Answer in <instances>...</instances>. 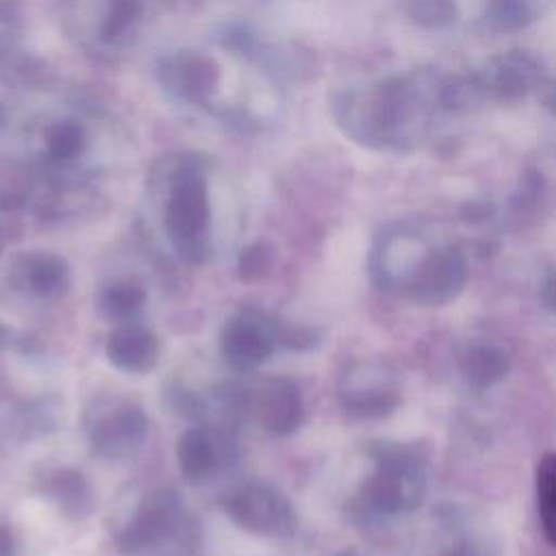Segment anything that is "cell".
Returning a JSON list of instances; mask_svg holds the SVG:
<instances>
[{"instance_id":"7","label":"cell","mask_w":556,"mask_h":556,"mask_svg":"<svg viewBox=\"0 0 556 556\" xmlns=\"http://www.w3.org/2000/svg\"><path fill=\"white\" fill-rule=\"evenodd\" d=\"M337 397L352 417H387L402 402L400 374L382 358L350 361L337 378Z\"/></svg>"},{"instance_id":"6","label":"cell","mask_w":556,"mask_h":556,"mask_svg":"<svg viewBox=\"0 0 556 556\" xmlns=\"http://www.w3.org/2000/svg\"><path fill=\"white\" fill-rule=\"evenodd\" d=\"M189 517L178 491L161 486L143 495L128 523L117 532V552L135 556L182 541Z\"/></svg>"},{"instance_id":"31","label":"cell","mask_w":556,"mask_h":556,"mask_svg":"<svg viewBox=\"0 0 556 556\" xmlns=\"http://www.w3.org/2000/svg\"><path fill=\"white\" fill-rule=\"evenodd\" d=\"M4 339H7V330L0 326V345L4 343Z\"/></svg>"},{"instance_id":"17","label":"cell","mask_w":556,"mask_h":556,"mask_svg":"<svg viewBox=\"0 0 556 556\" xmlns=\"http://www.w3.org/2000/svg\"><path fill=\"white\" fill-rule=\"evenodd\" d=\"M536 65L523 54H508L497 61L493 67L486 87L500 98H519L534 83Z\"/></svg>"},{"instance_id":"32","label":"cell","mask_w":556,"mask_h":556,"mask_svg":"<svg viewBox=\"0 0 556 556\" xmlns=\"http://www.w3.org/2000/svg\"><path fill=\"white\" fill-rule=\"evenodd\" d=\"M0 250H2V228H0Z\"/></svg>"},{"instance_id":"19","label":"cell","mask_w":556,"mask_h":556,"mask_svg":"<svg viewBox=\"0 0 556 556\" xmlns=\"http://www.w3.org/2000/svg\"><path fill=\"white\" fill-rule=\"evenodd\" d=\"M48 497L67 515L80 517L91 508V491L85 478L74 469H59L46 482Z\"/></svg>"},{"instance_id":"22","label":"cell","mask_w":556,"mask_h":556,"mask_svg":"<svg viewBox=\"0 0 556 556\" xmlns=\"http://www.w3.org/2000/svg\"><path fill=\"white\" fill-rule=\"evenodd\" d=\"M274 261L271 245L265 241H256L241 250L237 258V276L243 282H256L269 274Z\"/></svg>"},{"instance_id":"8","label":"cell","mask_w":556,"mask_h":556,"mask_svg":"<svg viewBox=\"0 0 556 556\" xmlns=\"http://www.w3.org/2000/svg\"><path fill=\"white\" fill-rule=\"evenodd\" d=\"M91 450L109 460L132 456L148 434V417L139 404L119 395H100L85 413Z\"/></svg>"},{"instance_id":"5","label":"cell","mask_w":556,"mask_h":556,"mask_svg":"<svg viewBox=\"0 0 556 556\" xmlns=\"http://www.w3.org/2000/svg\"><path fill=\"white\" fill-rule=\"evenodd\" d=\"M35 156L41 174L54 187H78L87 176V154L91 150V128L76 113L50 115L30 128Z\"/></svg>"},{"instance_id":"12","label":"cell","mask_w":556,"mask_h":556,"mask_svg":"<svg viewBox=\"0 0 556 556\" xmlns=\"http://www.w3.org/2000/svg\"><path fill=\"white\" fill-rule=\"evenodd\" d=\"M252 406L261 426L276 437L295 432L304 419V400L300 387L285 376L261 380L252 393Z\"/></svg>"},{"instance_id":"1","label":"cell","mask_w":556,"mask_h":556,"mask_svg":"<svg viewBox=\"0 0 556 556\" xmlns=\"http://www.w3.org/2000/svg\"><path fill=\"white\" fill-rule=\"evenodd\" d=\"M369 276L384 293L419 306H443L463 293L469 267L456 245L432 243L415 230L395 228L371 248Z\"/></svg>"},{"instance_id":"15","label":"cell","mask_w":556,"mask_h":556,"mask_svg":"<svg viewBox=\"0 0 556 556\" xmlns=\"http://www.w3.org/2000/svg\"><path fill=\"white\" fill-rule=\"evenodd\" d=\"M106 358L126 374H148L159 363V341L148 328L126 321L109 334Z\"/></svg>"},{"instance_id":"23","label":"cell","mask_w":556,"mask_h":556,"mask_svg":"<svg viewBox=\"0 0 556 556\" xmlns=\"http://www.w3.org/2000/svg\"><path fill=\"white\" fill-rule=\"evenodd\" d=\"M486 17L500 30H517L530 22L532 11L526 0H489Z\"/></svg>"},{"instance_id":"14","label":"cell","mask_w":556,"mask_h":556,"mask_svg":"<svg viewBox=\"0 0 556 556\" xmlns=\"http://www.w3.org/2000/svg\"><path fill=\"white\" fill-rule=\"evenodd\" d=\"M456 367L469 389L486 391L508 376L510 354L495 341L476 339L463 345L456 356Z\"/></svg>"},{"instance_id":"11","label":"cell","mask_w":556,"mask_h":556,"mask_svg":"<svg viewBox=\"0 0 556 556\" xmlns=\"http://www.w3.org/2000/svg\"><path fill=\"white\" fill-rule=\"evenodd\" d=\"M159 80L169 96L195 106H211L219 85L217 63L195 50H178L161 56Z\"/></svg>"},{"instance_id":"29","label":"cell","mask_w":556,"mask_h":556,"mask_svg":"<svg viewBox=\"0 0 556 556\" xmlns=\"http://www.w3.org/2000/svg\"><path fill=\"white\" fill-rule=\"evenodd\" d=\"M11 549V541H9V534L0 530V556H7Z\"/></svg>"},{"instance_id":"18","label":"cell","mask_w":556,"mask_h":556,"mask_svg":"<svg viewBox=\"0 0 556 556\" xmlns=\"http://www.w3.org/2000/svg\"><path fill=\"white\" fill-rule=\"evenodd\" d=\"M534 495L539 521L549 545L556 547V452L539 458L534 469Z\"/></svg>"},{"instance_id":"27","label":"cell","mask_w":556,"mask_h":556,"mask_svg":"<svg viewBox=\"0 0 556 556\" xmlns=\"http://www.w3.org/2000/svg\"><path fill=\"white\" fill-rule=\"evenodd\" d=\"M480 87H482V85L467 83V80L447 85V87H443V91H441V102H443V106H447V109L465 106V104H469V102L478 96Z\"/></svg>"},{"instance_id":"28","label":"cell","mask_w":556,"mask_h":556,"mask_svg":"<svg viewBox=\"0 0 556 556\" xmlns=\"http://www.w3.org/2000/svg\"><path fill=\"white\" fill-rule=\"evenodd\" d=\"M539 300H541V306L556 315V271H549L543 282H541V289H539Z\"/></svg>"},{"instance_id":"3","label":"cell","mask_w":556,"mask_h":556,"mask_svg":"<svg viewBox=\"0 0 556 556\" xmlns=\"http://www.w3.org/2000/svg\"><path fill=\"white\" fill-rule=\"evenodd\" d=\"M154 185L163 189V226L169 243L187 263H202L213 217L204 161L193 154L165 159L154 174Z\"/></svg>"},{"instance_id":"33","label":"cell","mask_w":556,"mask_h":556,"mask_svg":"<svg viewBox=\"0 0 556 556\" xmlns=\"http://www.w3.org/2000/svg\"><path fill=\"white\" fill-rule=\"evenodd\" d=\"M337 556H356V554H348V552H345V554H337Z\"/></svg>"},{"instance_id":"25","label":"cell","mask_w":556,"mask_h":556,"mask_svg":"<svg viewBox=\"0 0 556 556\" xmlns=\"http://www.w3.org/2000/svg\"><path fill=\"white\" fill-rule=\"evenodd\" d=\"M20 33V15L11 0H0V56L7 54Z\"/></svg>"},{"instance_id":"2","label":"cell","mask_w":556,"mask_h":556,"mask_svg":"<svg viewBox=\"0 0 556 556\" xmlns=\"http://www.w3.org/2000/svg\"><path fill=\"white\" fill-rule=\"evenodd\" d=\"M371 471L352 497V515L367 526L415 513L428 489L426 454L413 443L376 441L369 447Z\"/></svg>"},{"instance_id":"16","label":"cell","mask_w":556,"mask_h":556,"mask_svg":"<svg viewBox=\"0 0 556 556\" xmlns=\"http://www.w3.org/2000/svg\"><path fill=\"white\" fill-rule=\"evenodd\" d=\"M176 458L187 482L204 484L215 476V471L222 465V458H224L222 437L202 426L189 428L178 437Z\"/></svg>"},{"instance_id":"21","label":"cell","mask_w":556,"mask_h":556,"mask_svg":"<svg viewBox=\"0 0 556 556\" xmlns=\"http://www.w3.org/2000/svg\"><path fill=\"white\" fill-rule=\"evenodd\" d=\"M430 556H497V549L486 536L473 530H463L458 521L450 523V539L443 541Z\"/></svg>"},{"instance_id":"26","label":"cell","mask_w":556,"mask_h":556,"mask_svg":"<svg viewBox=\"0 0 556 556\" xmlns=\"http://www.w3.org/2000/svg\"><path fill=\"white\" fill-rule=\"evenodd\" d=\"M321 341L319 330L311 326H285L280 324V343L291 350H311Z\"/></svg>"},{"instance_id":"30","label":"cell","mask_w":556,"mask_h":556,"mask_svg":"<svg viewBox=\"0 0 556 556\" xmlns=\"http://www.w3.org/2000/svg\"><path fill=\"white\" fill-rule=\"evenodd\" d=\"M547 104H549V106H554V109H556V87H554V89H552V93H549V98H547Z\"/></svg>"},{"instance_id":"4","label":"cell","mask_w":556,"mask_h":556,"mask_svg":"<svg viewBox=\"0 0 556 556\" xmlns=\"http://www.w3.org/2000/svg\"><path fill=\"white\" fill-rule=\"evenodd\" d=\"M143 0H61V26L89 52H113L135 33Z\"/></svg>"},{"instance_id":"10","label":"cell","mask_w":556,"mask_h":556,"mask_svg":"<svg viewBox=\"0 0 556 556\" xmlns=\"http://www.w3.org/2000/svg\"><path fill=\"white\" fill-rule=\"evenodd\" d=\"M280 343V324L258 308H243L228 317L219 345L228 365L237 371L261 367Z\"/></svg>"},{"instance_id":"24","label":"cell","mask_w":556,"mask_h":556,"mask_svg":"<svg viewBox=\"0 0 556 556\" xmlns=\"http://www.w3.org/2000/svg\"><path fill=\"white\" fill-rule=\"evenodd\" d=\"M408 13L424 26H445L454 20V4L450 0H410Z\"/></svg>"},{"instance_id":"13","label":"cell","mask_w":556,"mask_h":556,"mask_svg":"<svg viewBox=\"0 0 556 556\" xmlns=\"http://www.w3.org/2000/svg\"><path fill=\"white\" fill-rule=\"evenodd\" d=\"M11 282L37 298H59L70 287V267L52 252H26L13 261Z\"/></svg>"},{"instance_id":"20","label":"cell","mask_w":556,"mask_h":556,"mask_svg":"<svg viewBox=\"0 0 556 556\" xmlns=\"http://www.w3.org/2000/svg\"><path fill=\"white\" fill-rule=\"evenodd\" d=\"M100 308L109 319L132 321L146 304V289L135 280H113L98 295Z\"/></svg>"},{"instance_id":"9","label":"cell","mask_w":556,"mask_h":556,"mask_svg":"<svg viewBox=\"0 0 556 556\" xmlns=\"http://www.w3.org/2000/svg\"><path fill=\"white\" fill-rule=\"evenodd\" d=\"M224 508L239 528L252 534L285 539L298 528V515L287 495L263 480H250L232 489Z\"/></svg>"}]
</instances>
